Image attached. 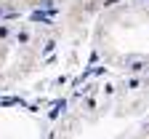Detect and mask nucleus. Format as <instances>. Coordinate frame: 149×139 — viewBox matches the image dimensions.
<instances>
[{
    "instance_id": "nucleus-1",
    "label": "nucleus",
    "mask_w": 149,
    "mask_h": 139,
    "mask_svg": "<svg viewBox=\"0 0 149 139\" xmlns=\"http://www.w3.org/2000/svg\"><path fill=\"white\" fill-rule=\"evenodd\" d=\"M101 48L115 59H128V64L149 59V8L128 6L104 19Z\"/></svg>"
}]
</instances>
